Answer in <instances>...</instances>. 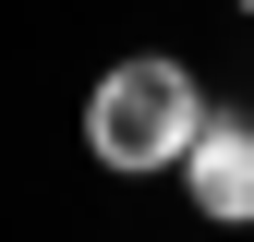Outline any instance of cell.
<instances>
[{
  "instance_id": "6da1fadb",
  "label": "cell",
  "mask_w": 254,
  "mask_h": 242,
  "mask_svg": "<svg viewBox=\"0 0 254 242\" xmlns=\"http://www.w3.org/2000/svg\"><path fill=\"white\" fill-rule=\"evenodd\" d=\"M194 121H206L194 73L145 49V60H109V73H97V97H85V145H97V170H182Z\"/></svg>"
},
{
  "instance_id": "7a4b0ae2",
  "label": "cell",
  "mask_w": 254,
  "mask_h": 242,
  "mask_svg": "<svg viewBox=\"0 0 254 242\" xmlns=\"http://www.w3.org/2000/svg\"><path fill=\"white\" fill-rule=\"evenodd\" d=\"M182 182H194L206 218H254V121H194V145H182Z\"/></svg>"
},
{
  "instance_id": "3957f363",
  "label": "cell",
  "mask_w": 254,
  "mask_h": 242,
  "mask_svg": "<svg viewBox=\"0 0 254 242\" xmlns=\"http://www.w3.org/2000/svg\"><path fill=\"white\" fill-rule=\"evenodd\" d=\"M242 12H254V0H242Z\"/></svg>"
}]
</instances>
